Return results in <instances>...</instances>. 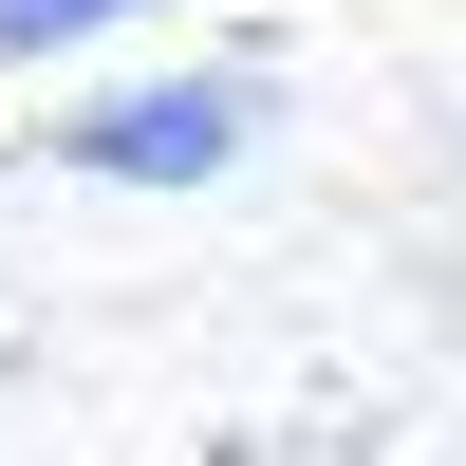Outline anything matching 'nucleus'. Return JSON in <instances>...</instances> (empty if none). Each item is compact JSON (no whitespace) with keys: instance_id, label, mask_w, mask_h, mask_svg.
<instances>
[{"instance_id":"nucleus-1","label":"nucleus","mask_w":466,"mask_h":466,"mask_svg":"<svg viewBox=\"0 0 466 466\" xmlns=\"http://www.w3.org/2000/svg\"><path fill=\"white\" fill-rule=\"evenodd\" d=\"M94 168H224V94H149V112H94Z\"/></svg>"},{"instance_id":"nucleus-2","label":"nucleus","mask_w":466,"mask_h":466,"mask_svg":"<svg viewBox=\"0 0 466 466\" xmlns=\"http://www.w3.org/2000/svg\"><path fill=\"white\" fill-rule=\"evenodd\" d=\"M75 19H112V0H0V37H75Z\"/></svg>"}]
</instances>
